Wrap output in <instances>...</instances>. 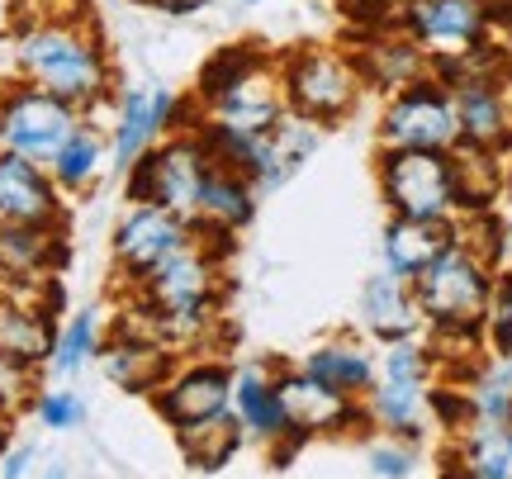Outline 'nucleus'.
<instances>
[{
	"mask_svg": "<svg viewBox=\"0 0 512 479\" xmlns=\"http://www.w3.org/2000/svg\"><path fill=\"white\" fill-rule=\"evenodd\" d=\"M10 62H15V76L62 95L81 114H100L119 91L110 43L95 29L91 10L10 24Z\"/></svg>",
	"mask_w": 512,
	"mask_h": 479,
	"instance_id": "f257e3e1",
	"label": "nucleus"
},
{
	"mask_svg": "<svg viewBox=\"0 0 512 479\" xmlns=\"http://www.w3.org/2000/svg\"><path fill=\"white\" fill-rule=\"evenodd\" d=\"M223 252H214L209 242L195 233V242H185L181 252L147 271L133 290H128V323L157 332L166 347H209L214 328L223 318Z\"/></svg>",
	"mask_w": 512,
	"mask_h": 479,
	"instance_id": "f03ea898",
	"label": "nucleus"
},
{
	"mask_svg": "<svg viewBox=\"0 0 512 479\" xmlns=\"http://www.w3.org/2000/svg\"><path fill=\"white\" fill-rule=\"evenodd\" d=\"M494 276H498V266L479 252V242L470 233H460L413 280V295H418L422 323H427V342L437 347L441 375L446 370L470 375L479 366V351H484V309H489V295H494Z\"/></svg>",
	"mask_w": 512,
	"mask_h": 479,
	"instance_id": "7ed1b4c3",
	"label": "nucleus"
},
{
	"mask_svg": "<svg viewBox=\"0 0 512 479\" xmlns=\"http://www.w3.org/2000/svg\"><path fill=\"white\" fill-rule=\"evenodd\" d=\"M190 95L204 119L228 129L261 133L290 114L285 86H280V53H266L261 43H228L214 57H204Z\"/></svg>",
	"mask_w": 512,
	"mask_h": 479,
	"instance_id": "20e7f679",
	"label": "nucleus"
},
{
	"mask_svg": "<svg viewBox=\"0 0 512 479\" xmlns=\"http://www.w3.org/2000/svg\"><path fill=\"white\" fill-rule=\"evenodd\" d=\"M280 86L290 114L309 119L318 129H337L361 110L366 76L356 67L351 48L337 43H299L290 53H280Z\"/></svg>",
	"mask_w": 512,
	"mask_h": 479,
	"instance_id": "39448f33",
	"label": "nucleus"
},
{
	"mask_svg": "<svg viewBox=\"0 0 512 479\" xmlns=\"http://www.w3.org/2000/svg\"><path fill=\"white\" fill-rule=\"evenodd\" d=\"M375 185L389 214L408 219H460L465 223V190H460L456 152H375Z\"/></svg>",
	"mask_w": 512,
	"mask_h": 479,
	"instance_id": "423d86ee",
	"label": "nucleus"
},
{
	"mask_svg": "<svg viewBox=\"0 0 512 479\" xmlns=\"http://www.w3.org/2000/svg\"><path fill=\"white\" fill-rule=\"evenodd\" d=\"M200 124L195 95H176L166 86H124L110 100V171L124 176L152 143H162L166 133H181Z\"/></svg>",
	"mask_w": 512,
	"mask_h": 479,
	"instance_id": "0eeeda50",
	"label": "nucleus"
},
{
	"mask_svg": "<svg viewBox=\"0 0 512 479\" xmlns=\"http://www.w3.org/2000/svg\"><path fill=\"white\" fill-rule=\"evenodd\" d=\"M380 148H408V152H456L460 148V124H456V100L451 86L427 72L408 81L399 91L384 95L380 124H375Z\"/></svg>",
	"mask_w": 512,
	"mask_h": 479,
	"instance_id": "6e6552de",
	"label": "nucleus"
},
{
	"mask_svg": "<svg viewBox=\"0 0 512 479\" xmlns=\"http://www.w3.org/2000/svg\"><path fill=\"white\" fill-rule=\"evenodd\" d=\"M209 166L214 162H209V152H204L195 129L166 133L162 143H152V148L124 171V200L128 204H166V209H176V214L190 219Z\"/></svg>",
	"mask_w": 512,
	"mask_h": 479,
	"instance_id": "1a4fd4ad",
	"label": "nucleus"
},
{
	"mask_svg": "<svg viewBox=\"0 0 512 479\" xmlns=\"http://www.w3.org/2000/svg\"><path fill=\"white\" fill-rule=\"evenodd\" d=\"M81 119L86 114L76 105H67L62 95L43 91L24 76L0 81V148L5 152H19V157H34V162L48 166V157L62 148V138Z\"/></svg>",
	"mask_w": 512,
	"mask_h": 479,
	"instance_id": "9d476101",
	"label": "nucleus"
},
{
	"mask_svg": "<svg viewBox=\"0 0 512 479\" xmlns=\"http://www.w3.org/2000/svg\"><path fill=\"white\" fill-rule=\"evenodd\" d=\"M228 408H233L247 446L266 451V461H271L275 470H285V465L299 456L304 437L290 427V413L280 404L271 361H242V366H233V404Z\"/></svg>",
	"mask_w": 512,
	"mask_h": 479,
	"instance_id": "9b49d317",
	"label": "nucleus"
},
{
	"mask_svg": "<svg viewBox=\"0 0 512 479\" xmlns=\"http://www.w3.org/2000/svg\"><path fill=\"white\" fill-rule=\"evenodd\" d=\"M185 242H195V223L166 209V204H128L110 233V261L114 276L133 290L147 271H157L171 252H181Z\"/></svg>",
	"mask_w": 512,
	"mask_h": 479,
	"instance_id": "f8f14e48",
	"label": "nucleus"
},
{
	"mask_svg": "<svg viewBox=\"0 0 512 479\" xmlns=\"http://www.w3.org/2000/svg\"><path fill=\"white\" fill-rule=\"evenodd\" d=\"M275 389H280V404L290 413V427L304 442H313V437H356V432H370L361 399L332 389L328 380H318L313 370L275 366Z\"/></svg>",
	"mask_w": 512,
	"mask_h": 479,
	"instance_id": "ddd939ff",
	"label": "nucleus"
},
{
	"mask_svg": "<svg viewBox=\"0 0 512 479\" xmlns=\"http://www.w3.org/2000/svg\"><path fill=\"white\" fill-rule=\"evenodd\" d=\"M399 29L418 43L427 62L465 57L494 38V19L484 0H403Z\"/></svg>",
	"mask_w": 512,
	"mask_h": 479,
	"instance_id": "4468645a",
	"label": "nucleus"
},
{
	"mask_svg": "<svg viewBox=\"0 0 512 479\" xmlns=\"http://www.w3.org/2000/svg\"><path fill=\"white\" fill-rule=\"evenodd\" d=\"M460 148L508 157L512 152V81L498 72H465L451 81Z\"/></svg>",
	"mask_w": 512,
	"mask_h": 479,
	"instance_id": "2eb2a0df",
	"label": "nucleus"
},
{
	"mask_svg": "<svg viewBox=\"0 0 512 479\" xmlns=\"http://www.w3.org/2000/svg\"><path fill=\"white\" fill-rule=\"evenodd\" d=\"M157 418L166 427L200 423V418H219L233 404V366L219 356H195V361H176V370L162 385L147 394Z\"/></svg>",
	"mask_w": 512,
	"mask_h": 479,
	"instance_id": "dca6fc26",
	"label": "nucleus"
},
{
	"mask_svg": "<svg viewBox=\"0 0 512 479\" xmlns=\"http://www.w3.org/2000/svg\"><path fill=\"white\" fill-rule=\"evenodd\" d=\"M176 356H181V351L166 347L157 332H147V328H138V323L119 318V328L105 332L100 370H105V380L119 385L124 394H143L147 399V394L176 370Z\"/></svg>",
	"mask_w": 512,
	"mask_h": 479,
	"instance_id": "f3484780",
	"label": "nucleus"
},
{
	"mask_svg": "<svg viewBox=\"0 0 512 479\" xmlns=\"http://www.w3.org/2000/svg\"><path fill=\"white\" fill-rule=\"evenodd\" d=\"M10 223H67V195L43 162L0 148V228Z\"/></svg>",
	"mask_w": 512,
	"mask_h": 479,
	"instance_id": "a211bd4d",
	"label": "nucleus"
},
{
	"mask_svg": "<svg viewBox=\"0 0 512 479\" xmlns=\"http://www.w3.org/2000/svg\"><path fill=\"white\" fill-rule=\"evenodd\" d=\"M356 323H361V332H366L375 347H380V342H399V337H422V332H427L413 285L403 276H394V271H384V266L375 276H366V285H361Z\"/></svg>",
	"mask_w": 512,
	"mask_h": 479,
	"instance_id": "6ab92c4d",
	"label": "nucleus"
},
{
	"mask_svg": "<svg viewBox=\"0 0 512 479\" xmlns=\"http://www.w3.org/2000/svg\"><path fill=\"white\" fill-rule=\"evenodd\" d=\"M460 233H465L460 219H408V214H389V223H384V233H380L384 271H394V276H403L413 285Z\"/></svg>",
	"mask_w": 512,
	"mask_h": 479,
	"instance_id": "aec40b11",
	"label": "nucleus"
},
{
	"mask_svg": "<svg viewBox=\"0 0 512 479\" xmlns=\"http://www.w3.org/2000/svg\"><path fill=\"white\" fill-rule=\"evenodd\" d=\"M256 200H261V190H256L247 176L238 171H228V166H209L200 181V195H195V214L190 223L200 228V233H247L256 219Z\"/></svg>",
	"mask_w": 512,
	"mask_h": 479,
	"instance_id": "412c9836",
	"label": "nucleus"
},
{
	"mask_svg": "<svg viewBox=\"0 0 512 479\" xmlns=\"http://www.w3.org/2000/svg\"><path fill=\"white\" fill-rule=\"evenodd\" d=\"M48 171H53L57 190L67 195V200H81V195H91L95 185L105 181V171H110V133L100 119H81L67 138H62V148L48 157Z\"/></svg>",
	"mask_w": 512,
	"mask_h": 479,
	"instance_id": "4be33fe9",
	"label": "nucleus"
},
{
	"mask_svg": "<svg viewBox=\"0 0 512 479\" xmlns=\"http://www.w3.org/2000/svg\"><path fill=\"white\" fill-rule=\"evenodd\" d=\"M356 48V67H361V76H366L370 91H399V86H408V81H418V76L432 72V62H427V53H422L413 38L403 34V29H384V34H366V38H351Z\"/></svg>",
	"mask_w": 512,
	"mask_h": 479,
	"instance_id": "5701e85b",
	"label": "nucleus"
},
{
	"mask_svg": "<svg viewBox=\"0 0 512 479\" xmlns=\"http://www.w3.org/2000/svg\"><path fill=\"white\" fill-rule=\"evenodd\" d=\"M304 370H313L318 380H328L332 389H342L351 399H366V389L380 380V366H375V347L370 337H356V332H337V337H323L304 351Z\"/></svg>",
	"mask_w": 512,
	"mask_h": 479,
	"instance_id": "b1692460",
	"label": "nucleus"
},
{
	"mask_svg": "<svg viewBox=\"0 0 512 479\" xmlns=\"http://www.w3.org/2000/svg\"><path fill=\"white\" fill-rule=\"evenodd\" d=\"M67 266V223H10L0 228V276H57Z\"/></svg>",
	"mask_w": 512,
	"mask_h": 479,
	"instance_id": "393cba45",
	"label": "nucleus"
},
{
	"mask_svg": "<svg viewBox=\"0 0 512 479\" xmlns=\"http://www.w3.org/2000/svg\"><path fill=\"white\" fill-rule=\"evenodd\" d=\"M366 423L370 432H384V437H403V442H422L427 427H432V413H427V385H403V380H375L366 389Z\"/></svg>",
	"mask_w": 512,
	"mask_h": 479,
	"instance_id": "a878e982",
	"label": "nucleus"
},
{
	"mask_svg": "<svg viewBox=\"0 0 512 479\" xmlns=\"http://www.w3.org/2000/svg\"><path fill=\"white\" fill-rule=\"evenodd\" d=\"M171 437H176V451H181V461L190 470H200V475H219L228 465L242 456V437L238 418H233V408L219 413V418H200V423H181L171 427Z\"/></svg>",
	"mask_w": 512,
	"mask_h": 479,
	"instance_id": "bb28decb",
	"label": "nucleus"
},
{
	"mask_svg": "<svg viewBox=\"0 0 512 479\" xmlns=\"http://www.w3.org/2000/svg\"><path fill=\"white\" fill-rule=\"evenodd\" d=\"M446 470L470 479H512V423H470L451 437Z\"/></svg>",
	"mask_w": 512,
	"mask_h": 479,
	"instance_id": "cd10ccee",
	"label": "nucleus"
},
{
	"mask_svg": "<svg viewBox=\"0 0 512 479\" xmlns=\"http://www.w3.org/2000/svg\"><path fill=\"white\" fill-rule=\"evenodd\" d=\"M100 347H105V318L100 309H81L72 314L67 323H57V342H53V356H48V370L57 380H72L81 370L100 361Z\"/></svg>",
	"mask_w": 512,
	"mask_h": 479,
	"instance_id": "c85d7f7f",
	"label": "nucleus"
},
{
	"mask_svg": "<svg viewBox=\"0 0 512 479\" xmlns=\"http://www.w3.org/2000/svg\"><path fill=\"white\" fill-rule=\"evenodd\" d=\"M465 389H470V404H475L479 423H512V356L479 361L465 375Z\"/></svg>",
	"mask_w": 512,
	"mask_h": 479,
	"instance_id": "c756f323",
	"label": "nucleus"
},
{
	"mask_svg": "<svg viewBox=\"0 0 512 479\" xmlns=\"http://www.w3.org/2000/svg\"><path fill=\"white\" fill-rule=\"evenodd\" d=\"M484 347L494 356H512V266H498L494 295L484 309Z\"/></svg>",
	"mask_w": 512,
	"mask_h": 479,
	"instance_id": "7c9ffc66",
	"label": "nucleus"
},
{
	"mask_svg": "<svg viewBox=\"0 0 512 479\" xmlns=\"http://www.w3.org/2000/svg\"><path fill=\"white\" fill-rule=\"evenodd\" d=\"M418 465H422L418 442H403V437H384L380 432V442L366 446V475L375 479H413Z\"/></svg>",
	"mask_w": 512,
	"mask_h": 479,
	"instance_id": "2f4dec72",
	"label": "nucleus"
},
{
	"mask_svg": "<svg viewBox=\"0 0 512 479\" xmlns=\"http://www.w3.org/2000/svg\"><path fill=\"white\" fill-rule=\"evenodd\" d=\"M427 413H432V423L446 432V437H456V432H465V427L475 423V404H470V389H465V380L460 385H427Z\"/></svg>",
	"mask_w": 512,
	"mask_h": 479,
	"instance_id": "473e14b6",
	"label": "nucleus"
},
{
	"mask_svg": "<svg viewBox=\"0 0 512 479\" xmlns=\"http://www.w3.org/2000/svg\"><path fill=\"white\" fill-rule=\"evenodd\" d=\"M34 418L48 432H76L86 423V399L76 389H62V385H48L34 394Z\"/></svg>",
	"mask_w": 512,
	"mask_h": 479,
	"instance_id": "72a5a7b5",
	"label": "nucleus"
},
{
	"mask_svg": "<svg viewBox=\"0 0 512 479\" xmlns=\"http://www.w3.org/2000/svg\"><path fill=\"white\" fill-rule=\"evenodd\" d=\"M337 5H342V24L351 29V38L399 29V15H403L399 0H337Z\"/></svg>",
	"mask_w": 512,
	"mask_h": 479,
	"instance_id": "f704fd0d",
	"label": "nucleus"
},
{
	"mask_svg": "<svg viewBox=\"0 0 512 479\" xmlns=\"http://www.w3.org/2000/svg\"><path fill=\"white\" fill-rule=\"evenodd\" d=\"M34 461H38V451H34V446L10 442V446H5V456H0V475H5V479H24V475H34Z\"/></svg>",
	"mask_w": 512,
	"mask_h": 479,
	"instance_id": "c9c22d12",
	"label": "nucleus"
},
{
	"mask_svg": "<svg viewBox=\"0 0 512 479\" xmlns=\"http://www.w3.org/2000/svg\"><path fill=\"white\" fill-rule=\"evenodd\" d=\"M147 10H157V15H200L209 0H143Z\"/></svg>",
	"mask_w": 512,
	"mask_h": 479,
	"instance_id": "e433bc0d",
	"label": "nucleus"
},
{
	"mask_svg": "<svg viewBox=\"0 0 512 479\" xmlns=\"http://www.w3.org/2000/svg\"><path fill=\"white\" fill-rule=\"evenodd\" d=\"M15 442V408L0 404V456H5V446Z\"/></svg>",
	"mask_w": 512,
	"mask_h": 479,
	"instance_id": "4c0bfd02",
	"label": "nucleus"
},
{
	"mask_svg": "<svg viewBox=\"0 0 512 479\" xmlns=\"http://www.w3.org/2000/svg\"><path fill=\"white\" fill-rule=\"evenodd\" d=\"M503 76L512 81V34H503Z\"/></svg>",
	"mask_w": 512,
	"mask_h": 479,
	"instance_id": "58836bf2",
	"label": "nucleus"
},
{
	"mask_svg": "<svg viewBox=\"0 0 512 479\" xmlns=\"http://www.w3.org/2000/svg\"><path fill=\"white\" fill-rule=\"evenodd\" d=\"M233 5H242V10H252V5H261V0H233Z\"/></svg>",
	"mask_w": 512,
	"mask_h": 479,
	"instance_id": "ea45409f",
	"label": "nucleus"
},
{
	"mask_svg": "<svg viewBox=\"0 0 512 479\" xmlns=\"http://www.w3.org/2000/svg\"><path fill=\"white\" fill-rule=\"evenodd\" d=\"M399 5H403V0H399Z\"/></svg>",
	"mask_w": 512,
	"mask_h": 479,
	"instance_id": "a19ab883",
	"label": "nucleus"
}]
</instances>
